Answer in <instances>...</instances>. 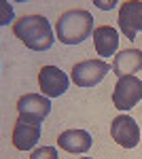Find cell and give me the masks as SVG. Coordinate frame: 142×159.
Here are the masks:
<instances>
[{
	"mask_svg": "<svg viewBox=\"0 0 142 159\" xmlns=\"http://www.w3.org/2000/svg\"><path fill=\"white\" fill-rule=\"evenodd\" d=\"M13 34L32 51H47L53 47V30L47 17L43 15H25L13 24Z\"/></svg>",
	"mask_w": 142,
	"mask_h": 159,
	"instance_id": "cell-1",
	"label": "cell"
},
{
	"mask_svg": "<svg viewBox=\"0 0 142 159\" xmlns=\"http://www.w3.org/2000/svg\"><path fill=\"white\" fill-rule=\"evenodd\" d=\"M94 15L85 9H72L62 13L55 24L57 38L64 45H79L89 34H94Z\"/></svg>",
	"mask_w": 142,
	"mask_h": 159,
	"instance_id": "cell-2",
	"label": "cell"
},
{
	"mask_svg": "<svg viewBox=\"0 0 142 159\" xmlns=\"http://www.w3.org/2000/svg\"><path fill=\"white\" fill-rule=\"evenodd\" d=\"M110 66L104 60H85L74 64L72 68V83L76 87H95L104 81Z\"/></svg>",
	"mask_w": 142,
	"mask_h": 159,
	"instance_id": "cell-3",
	"label": "cell"
},
{
	"mask_svg": "<svg viewBox=\"0 0 142 159\" xmlns=\"http://www.w3.org/2000/svg\"><path fill=\"white\" fill-rule=\"evenodd\" d=\"M142 100V81L138 76H121L112 91V104L119 110H130Z\"/></svg>",
	"mask_w": 142,
	"mask_h": 159,
	"instance_id": "cell-4",
	"label": "cell"
},
{
	"mask_svg": "<svg viewBox=\"0 0 142 159\" xmlns=\"http://www.w3.org/2000/svg\"><path fill=\"white\" fill-rule=\"evenodd\" d=\"M17 112L21 121L43 123V119L51 112V102L47 96L40 93H25L17 100Z\"/></svg>",
	"mask_w": 142,
	"mask_h": 159,
	"instance_id": "cell-5",
	"label": "cell"
},
{
	"mask_svg": "<svg viewBox=\"0 0 142 159\" xmlns=\"http://www.w3.org/2000/svg\"><path fill=\"white\" fill-rule=\"evenodd\" d=\"M110 136H112V140L117 142L119 147L134 148V147H138V142H140V127H138L136 119H131L130 115H119V117L112 119Z\"/></svg>",
	"mask_w": 142,
	"mask_h": 159,
	"instance_id": "cell-6",
	"label": "cell"
},
{
	"mask_svg": "<svg viewBox=\"0 0 142 159\" xmlns=\"http://www.w3.org/2000/svg\"><path fill=\"white\" fill-rule=\"evenodd\" d=\"M38 85H40V91L43 96L47 98H57L64 91H68V76L66 72L57 68V66H43V70L38 72Z\"/></svg>",
	"mask_w": 142,
	"mask_h": 159,
	"instance_id": "cell-7",
	"label": "cell"
},
{
	"mask_svg": "<svg viewBox=\"0 0 142 159\" xmlns=\"http://www.w3.org/2000/svg\"><path fill=\"white\" fill-rule=\"evenodd\" d=\"M119 28L127 36V40H136L138 32H142V2L130 0L119 9Z\"/></svg>",
	"mask_w": 142,
	"mask_h": 159,
	"instance_id": "cell-8",
	"label": "cell"
},
{
	"mask_svg": "<svg viewBox=\"0 0 142 159\" xmlns=\"http://www.w3.org/2000/svg\"><path fill=\"white\" fill-rule=\"evenodd\" d=\"M142 70V51L140 49H125L119 51L112 60V72L121 76H131Z\"/></svg>",
	"mask_w": 142,
	"mask_h": 159,
	"instance_id": "cell-9",
	"label": "cell"
},
{
	"mask_svg": "<svg viewBox=\"0 0 142 159\" xmlns=\"http://www.w3.org/2000/svg\"><path fill=\"white\" fill-rule=\"evenodd\" d=\"M40 138V123H30V121H19L13 127V147L19 151H30Z\"/></svg>",
	"mask_w": 142,
	"mask_h": 159,
	"instance_id": "cell-10",
	"label": "cell"
},
{
	"mask_svg": "<svg viewBox=\"0 0 142 159\" xmlns=\"http://www.w3.org/2000/svg\"><path fill=\"white\" fill-rule=\"evenodd\" d=\"M91 134L89 132H85V129H66V132H62L57 138V144L59 148H64V151H68V153H87L89 148H91Z\"/></svg>",
	"mask_w": 142,
	"mask_h": 159,
	"instance_id": "cell-11",
	"label": "cell"
},
{
	"mask_svg": "<svg viewBox=\"0 0 142 159\" xmlns=\"http://www.w3.org/2000/svg\"><path fill=\"white\" fill-rule=\"evenodd\" d=\"M94 47L100 57L115 55V51L119 47V32L110 25H98L94 30Z\"/></svg>",
	"mask_w": 142,
	"mask_h": 159,
	"instance_id": "cell-12",
	"label": "cell"
},
{
	"mask_svg": "<svg viewBox=\"0 0 142 159\" xmlns=\"http://www.w3.org/2000/svg\"><path fill=\"white\" fill-rule=\"evenodd\" d=\"M30 159H57V148L55 147H40L32 151Z\"/></svg>",
	"mask_w": 142,
	"mask_h": 159,
	"instance_id": "cell-13",
	"label": "cell"
},
{
	"mask_svg": "<svg viewBox=\"0 0 142 159\" xmlns=\"http://www.w3.org/2000/svg\"><path fill=\"white\" fill-rule=\"evenodd\" d=\"M7 17H9V19H11V17H13L11 4H9V2H2V21H0V24H2V25H7Z\"/></svg>",
	"mask_w": 142,
	"mask_h": 159,
	"instance_id": "cell-14",
	"label": "cell"
},
{
	"mask_svg": "<svg viewBox=\"0 0 142 159\" xmlns=\"http://www.w3.org/2000/svg\"><path fill=\"white\" fill-rule=\"evenodd\" d=\"M95 4H98L100 9H104V11H108V9H112V7H115L117 2H95Z\"/></svg>",
	"mask_w": 142,
	"mask_h": 159,
	"instance_id": "cell-15",
	"label": "cell"
},
{
	"mask_svg": "<svg viewBox=\"0 0 142 159\" xmlns=\"http://www.w3.org/2000/svg\"><path fill=\"white\" fill-rule=\"evenodd\" d=\"M81 159H91V157H81Z\"/></svg>",
	"mask_w": 142,
	"mask_h": 159,
	"instance_id": "cell-16",
	"label": "cell"
}]
</instances>
